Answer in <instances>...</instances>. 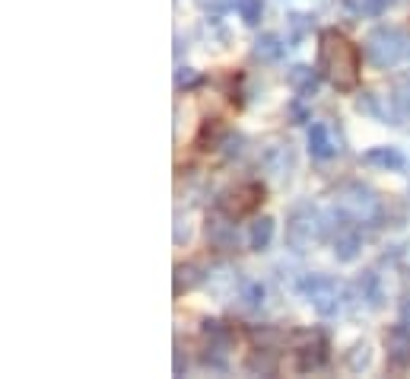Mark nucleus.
I'll use <instances>...</instances> for the list:
<instances>
[{
	"instance_id": "nucleus-1",
	"label": "nucleus",
	"mask_w": 410,
	"mask_h": 379,
	"mask_svg": "<svg viewBox=\"0 0 410 379\" xmlns=\"http://www.w3.org/2000/svg\"><path fill=\"white\" fill-rule=\"evenodd\" d=\"M318 71L337 90H353L359 83V52L346 35L327 29L318 39Z\"/></svg>"
},
{
	"instance_id": "nucleus-2",
	"label": "nucleus",
	"mask_w": 410,
	"mask_h": 379,
	"mask_svg": "<svg viewBox=\"0 0 410 379\" xmlns=\"http://www.w3.org/2000/svg\"><path fill=\"white\" fill-rule=\"evenodd\" d=\"M407 52H410L407 39L391 33V29H375V33L369 35V45H366V54H369L378 67L394 64V61H401Z\"/></svg>"
},
{
	"instance_id": "nucleus-3",
	"label": "nucleus",
	"mask_w": 410,
	"mask_h": 379,
	"mask_svg": "<svg viewBox=\"0 0 410 379\" xmlns=\"http://www.w3.org/2000/svg\"><path fill=\"white\" fill-rule=\"evenodd\" d=\"M261 201H264V185H258V182H245V185L229 188V192L219 198V207H223V214L229 220H239V217H245V214L255 211Z\"/></svg>"
},
{
	"instance_id": "nucleus-4",
	"label": "nucleus",
	"mask_w": 410,
	"mask_h": 379,
	"mask_svg": "<svg viewBox=\"0 0 410 379\" xmlns=\"http://www.w3.org/2000/svg\"><path fill=\"white\" fill-rule=\"evenodd\" d=\"M306 290H308V303L318 309L321 315H334L337 313V287L325 277H312L306 281Z\"/></svg>"
},
{
	"instance_id": "nucleus-5",
	"label": "nucleus",
	"mask_w": 410,
	"mask_h": 379,
	"mask_svg": "<svg viewBox=\"0 0 410 379\" xmlns=\"http://www.w3.org/2000/svg\"><path fill=\"white\" fill-rule=\"evenodd\" d=\"M385 344H388V357L394 366H407L410 363V332L404 325H397L394 332L385 338Z\"/></svg>"
},
{
	"instance_id": "nucleus-6",
	"label": "nucleus",
	"mask_w": 410,
	"mask_h": 379,
	"mask_svg": "<svg viewBox=\"0 0 410 379\" xmlns=\"http://www.w3.org/2000/svg\"><path fill=\"white\" fill-rule=\"evenodd\" d=\"M308 150H312V156H318V160H327V156H334L337 144H334V137H331V131H327V124H312V131H308Z\"/></svg>"
},
{
	"instance_id": "nucleus-7",
	"label": "nucleus",
	"mask_w": 410,
	"mask_h": 379,
	"mask_svg": "<svg viewBox=\"0 0 410 379\" xmlns=\"http://www.w3.org/2000/svg\"><path fill=\"white\" fill-rule=\"evenodd\" d=\"M369 163H378V166H391V169H401L404 166V156L397 150H369L366 153Z\"/></svg>"
},
{
	"instance_id": "nucleus-8",
	"label": "nucleus",
	"mask_w": 410,
	"mask_h": 379,
	"mask_svg": "<svg viewBox=\"0 0 410 379\" xmlns=\"http://www.w3.org/2000/svg\"><path fill=\"white\" fill-rule=\"evenodd\" d=\"M270 236H274V220L264 217L251 226V245H255V249H264V245L270 243Z\"/></svg>"
},
{
	"instance_id": "nucleus-9",
	"label": "nucleus",
	"mask_w": 410,
	"mask_h": 379,
	"mask_svg": "<svg viewBox=\"0 0 410 379\" xmlns=\"http://www.w3.org/2000/svg\"><path fill=\"white\" fill-rule=\"evenodd\" d=\"M255 54H258V58H264V61H274V58H280V54H283V45L277 42V35H264V39H258Z\"/></svg>"
},
{
	"instance_id": "nucleus-10",
	"label": "nucleus",
	"mask_w": 410,
	"mask_h": 379,
	"mask_svg": "<svg viewBox=\"0 0 410 379\" xmlns=\"http://www.w3.org/2000/svg\"><path fill=\"white\" fill-rule=\"evenodd\" d=\"M207 233L213 236V243H217L219 249H232V245L239 243V233L232 230V226H226V223L223 226H213V230H207Z\"/></svg>"
},
{
	"instance_id": "nucleus-11",
	"label": "nucleus",
	"mask_w": 410,
	"mask_h": 379,
	"mask_svg": "<svg viewBox=\"0 0 410 379\" xmlns=\"http://www.w3.org/2000/svg\"><path fill=\"white\" fill-rule=\"evenodd\" d=\"M289 80H293V86L299 93H306V96H308V93H315V74L308 71V67H296Z\"/></svg>"
},
{
	"instance_id": "nucleus-12",
	"label": "nucleus",
	"mask_w": 410,
	"mask_h": 379,
	"mask_svg": "<svg viewBox=\"0 0 410 379\" xmlns=\"http://www.w3.org/2000/svg\"><path fill=\"white\" fill-rule=\"evenodd\" d=\"M239 10H242L245 23H258V13H261V0H239Z\"/></svg>"
},
{
	"instance_id": "nucleus-13",
	"label": "nucleus",
	"mask_w": 410,
	"mask_h": 379,
	"mask_svg": "<svg viewBox=\"0 0 410 379\" xmlns=\"http://www.w3.org/2000/svg\"><path fill=\"white\" fill-rule=\"evenodd\" d=\"M401 325H404V328H407V332H410V300H407V303H404V306H401Z\"/></svg>"
}]
</instances>
